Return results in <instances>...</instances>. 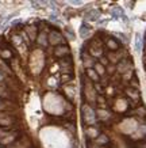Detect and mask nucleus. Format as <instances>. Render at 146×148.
Segmentation results:
<instances>
[{
	"label": "nucleus",
	"instance_id": "obj_21",
	"mask_svg": "<svg viewBox=\"0 0 146 148\" xmlns=\"http://www.w3.org/2000/svg\"><path fill=\"white\" fill-rule=\"evenodd\" d=\"M49 21L52 23H56L57 26H64V22H62L61 18L58 16V14H52V15L49 16Z\"/></svg>",
	"mask_w": 146,
	"mask_h": 148
},
{
	"label": "nucleus",
	"instance_id": "obj_11",
	"mask_svg": "<svg viewBox=\"0 0 146 148\" xmlns=\"http://www.w3.org/2000/svg\"><path fill=\"white\" fill-rule=\"evenodd\" d=\"M79 34L81 38H88L91 34H92V30H91V26H89L88 23H83L81 26H80V30H79Z\"/></svg>",
	"mask_w": 146,
	"mask_h": 148
},
{
	"label": "nucleus",
	"instance_id": "obj_36",
	"mask_svg": "<svg viewBox=\"0 0 146 148\" xmlns=\"http://www.w3.org/2000/svg\"><path fill=\"white\" fill-rule=\"evenodd\" d=\"M130 86H133V87H135V90H139V84H138V82L135 80V79H134L133 82H131V83H130Z\"/></svg>",
	"mask_w": 146,
	"mask_h": 148
},
{
	"label": "nucleus",
	"instance_id": "obj_10",
	"mask_svg": "<svg viewBox=\"0 0 146 148\" xmlns=\"http://www.w3.org/2000/svg\"><path fill=\"white\" fill-rule=\"evenodd\" d=\"M24 33H26L27 36L30 37L31 41H35L37 40V36H38V29H37V26L27 25V26L24 27Z\"/></svg>",
	"mask_w": 146,
	"mask_h": 148
},
{
	"label": "nucleus",
	"instance_id": "obj_5",
	"mask_svg": "<svg viewBox=\"0 0 146 148\" xmlns=\"http://www.w3.org/2000/svg\"><path fill=\"white\" fill-rule=\"evenodd\" d=\"M71 54V49L68 45H60L54 48V56L60 58H64L65 56H69Z\"/></svg>",
	"mask_w": 146,
	"mask_h": 148
},
{
	"label": "nucleus",
	"instance_id": "obj_25",
	"mask_svg": "<svg viewBox=\"0 0 146 148\" xmlns=\"http://www.w3.org/2000/svg\"><path fill=\"white\" fill-rule=\"evenodd\" d=\"M0 57L4 58V60H8V58L12 57V53H11V50H8V49H1L0 50Z\"/></svg>",
	"mask_w": 146,
	"mask_h": 148
},
{
	"label": "nucleus",
	"instance_id": "obj_2",
	"mask_svg": "<svg viewBox=\"0 0 146 148\" xmlns=\"http://www.w3.org/2000/svg\"><path fill=\"white\" fill-rule=\"evenodd\" d=\"M48 41H49V45H53V46H60V45H65V37L62 36L60 32H56V30H52L49 32L48 34Z\"/></svg>",
	"mask_w": 146,
	"mask_h": 148
},
{
	"label": "nucleus",
	"instance_id": "obj_3",
	"mask_svg": "<svg viewBox=\"0 0 146 148\" xmlns=\"http://www.w3.org/2000/svg\"><path fill=\"white\" fill-rule=\"evenodd\" d=\"M100 16H102L100 11H97V10H89L88 12H85V15H84V21H85V23L97 22V21L100 19Z\"/></svg>",
	"mask_w": 146,
	"mask_h": 148
},
{
	"label": "nucleus",
	"instance_id": "obj_28",
	"mask_svg": "<svg viewBox=\"0 0 146 148\" xmlns=\"http://www.w3.org/2000/svg\"><path fill=\"white\" fill-rule=\"evenodd\" d=\"M10 133H11L10 128H0V140L4 139L5 136H8Z\"/></svg>",
	"mask_w": 146,
	"mask_h": 148
},
{
	"label": "nucleus",
	"instance_id": "obj_15",
	"mask_svg": "<svg viewBox=\"0 0 146 148\" xmlns=\"http://www.w3.org/2000/svg\"><path fill=\"white\" fill-rule=\"evenodd\" d=\"M89 56H92L93 58L95 57H97V58L103 57L102 46H91V49H89Z\"/></svg>",
	"mask_w": 146,
	"mask_h": 148
},
{
	"label": "nucleus",
	"instance_id": "obj_26",
	"mask_svg": "<svg viewBox=\"0 0 146 148\" xmlns=\"http://www.w3.org/2000/svg\"><path fill=\"white\" fill-rule=\"evenodd\" d=\"M12 42H14V44H15V46H18V48H20V46H23L22 36H14V37H12Z\"/></svg>",
	"mask_w": 146,
	"mask_h": 148
},
{
	"label": "nucleus",
	"instance_id": "obj_40",
	"mask_svg": "<svg viewBox=\"0 0 146 148\" xmlns=\"http://www.w3.org/2000/svg\"><path fill=\"white\" fill-rule=\"evenodd\" d=\"M145 71H146V67H145Z\"/></svg>",
	"mask_w": 146,
	"mask_h": 148
},
{
	"label": "nucleus",
	"instance_id": "obj_1",
	"mask_svg": "<svg viewBox=\"0 0 146 148\" xmlns=\"http://www.w3.org/2000/svg\"><path fill=\"white\" fill-rule=\"evenodd\" d=\"M81 112H83V120H84V122H87L91 126H93L96 124V112L92 109L91 105L84 103L81 106Z\"/></svg>",
	"mask_w": 146,
	"mask_h": 148
},
{
	"label": "nucleus",
	"instance_id": "obj_20",
	"mask_svg": "<svg viewBox=\"0 0 146 148\" xmlns=\"http://www.w3.org/2000/svg\"><path fill=\"white\" fill-rule=\"evenodd\" d=\"M93 69H95V72H96L99 76L106 75V67H103L100 63H95V65H93Z\"/></svg>",
	"mask_w": 146,
	"mask_h": 148
},
{
	"label": "nucleus",
	"instance_id": "obj_14",
	"mask_svg": "<svg viewBox=\"0 0 146 148\" xmlns=\"http://www.w3.org/2000/svg\"><path fill=\"white\" fill-rule=\"evenodd\" d=\"M37 42L39 46H48L49 45V41H48V34L46 32H41L38 36H37Z\"/></svg>",
	"mask_w": 146,
	"mask_h": 148
},
{
	"label": "nucleus",
	"instance_id": "obj_12",
	"mask_svg": "<svg viewBox=\"0 0 146 148\" xmlns=\"http://www.w3.org/2000/svg\"><path fill=\"white\" fill-rule=\"evenodd\" d=\"M83 64H84V67L87 68V69H89V68H93L95 60H93L92 56H89V54H87L85 52H83Z\"/></svg>",
	"mask_w": 146,
	"mask_h": 148
},
{
	"label": "nucleus",
	"instance_id": "obj_23",
	"mask_svg": "<svg viewBox=\"0 0 146 148\" xmlns=\"http://www.w3.org/2000/svg\"><path fill=\"white\" fill-rule=\"evenodd\" d=\"M64 37H65V40H68V41H75V40H76V34L72 32L69 27H67V29H65Z\"/></svg>",
	"mask_w": 146,
	"mask_h": 148
},
{
	"label": "nucleus",
	"instance_id": "obj_35",
	"mask_svg": "<svg viewBox=\"0 0 146 148\" xmlns=\"http://www.w3.org/2000/svg\"><path fill=\"white\" fill-rule=\"evenodd\" d=\"M131 76H133V69L131 71H127L126 73H123V77H124V80H131Z\"/></svg>",
	"mask_w": 146,
	"mask_h": 148
},
{
	"label": "nucleus",
	"instance_id": "obj_8",
	"mask_svg": "<svg viewBox=\"0 0 146 148\" xmlns=\"http://www.w3.org/2000/svg\"><path fill=\"white\" fill-rule=\"evenodd\" d=\"M131 69H133V64L130 63L127 58L119 61V65L116 67V71H119L120 73H126L127 71H131Z\"/></svg>",
	"mask_w": 146,
	"mask_h": 148
},
{
	"label": "nucleus",
	"instance_id": "obj_27",
	"mask_svg": "<svg viewBox=\"0 0 146 148\" xmlns=\"http://www.w3.org/2000/svg\"><path fill=\"white\" fill-rule=\"evenodd\" d=\"M133 114H135V116H141V117H146V109L143 108V106H142V108H138L133 112Z\"/></svg>",
	"mask_w": 146,
	"mask_h": 148
},
{
	"label": "nucleus",
	"instance_id": "obj_16",
	"mask_svg": "<svg viewBox=\"0 0 146 148\" xmlns=\"http://www.w3.org/2000/svg\"><path fill=\"white\" fill-rule=\"evenodd\" d=\"M87 79H89L91 82H93V83H99V80H100V76L97 75L96 72H95V69L93 68H89V69H87Z\"/></svg>",
	"mask_w": 146,
	"mask_h": 148
},
{
	"label": "nucleus",
	"instance_id": "obj_9",
	"mask_svg": "<svg viewBox=\"0 0 146 148\" xmlns=\"http://www.w3.org/2000/svg\"><path fill=\"white\" fill-rule=\"evenodd\" d=\"M58 64H60V67L62 68V71L68 72V73H71V72H72V60H71L69 57L60 58Z\"/></svg>",
	"mask_w": 146,
	"mask_h": 148
},
{
	"label": "nucleus",
	"instance_id": "obj_39",
	"mask_svg": "<svg viewBox=\"0 0 146 148\" xmlns=\"http://www.w3.org/2000/svg\"><path fill=\"white\" fill-rule=\"evenodd\" d=\"M145 64H146V57H145Z\"/></svg>",
	"mask_w": 146,
	"mask_h": 148
},
{
	"label": "nucleus",
	"instance_id": "obj_30",
	"mask_svg": "<svg viewBox=\"0 0 146 148\" xmlns=\"http://www.w3.org/2000/svg\"><path fill=\"white\" fill-rule=\"evenodd\" d=\"M10 94L4 86H0V98H8Z\"/></svg>",
	"mask_w": 146,
	"mask_h": 148
},
{
	"label": "nucleus",
	"instance_id": "obj_41",
	"mask_svg": "<svg viewBox=\"0 0 146 148\" xmlns=\"http://www.w3.org/2000/svg\"><path fill=\"white\" fill-rule=\"evenodd\" d=\"M145 50H146V49H145Z\"/></svg>",
	"mask_w": 146,
	"mask_h": 148
},
{
	"label": "nucleus",
	"instance_id": "obj_18",
	"mask_svg": "<svg viewBox=\"0 0 146 148\" xmlns=\"http://www.w3.org/2000/svg\"><path fill=\"white\" fill-rule=\"evenodd\" d=\"M85 133H87V136H88L89 139H96L97 136H99V130L95 126H89V128L85 129Z\"/></svg>",
	"mask_w": 146,
	"mask_h": 148
},
{
	"label": "nucleus",
	"instance_id": "obj_19",
	"mask_svg": "<svg viewBox=\"0 0 146 148\" xmlns=\"http://www.w3.org/2000/svg\"><path fill=\"white\" fill-rule=\"evenodd\" d=\"M134 49H135V52H141V50H142V36H141V34H135Z\"/></svg>",
	"mask_w": 146,
	"mask_h": 148
},
{
	"label": "nucleus",
	"instance_id": "obj_6",
	"mask_svg": "<svg viewBox=\"0 0 146 148\" xmlns=\"http://www.w3.org/2000/svg\"><path fill=\"white\" fill-rule=\"evenodd\" d=\"M107 58H108V63L115 65V64H118L123 58V52H108L107 53Z\"/></svg>",
	"mask_w": 146,
	"mask_h": 148
},
{
	"label": "nucleus",
	"instance_id": "obj_24",
	"mask_svg": "<svg viewBox=\"0 0 146 148\" xmlns=\"http://www.w3.org/2000/svg\"><path fill=\"white\" fill-rule=\"evenodd\" d=\"M126 95L130 97V98H133L134 101H138V98H139V97H138V91L134 90V88H127V90H126Z\"/></svg>",
	"mask_w": 146,
	"mask_h": 148
},
{
	"label": "nucleus",
	"instance_id": "obj_29",
	"mask_svg": "<svg viewBox=\"0 0 146 148\" xmlns=\"http://www.w3.org/2000/svg\"><path fill=\"white\" fill-rule=\"evenodd\" d=\"M96 116L99 117V118H102V120H106V118H108V112H106V110H97Z\"/></svg>",
	"mask_w": 146,
	"mask_h": 148
},
{
	"label": "nucleus",
	"instance_id": "obj_38",
	"mask_svg": "<svg viewBox=\"0 0 146 148\" xmlns=\"http://www.w3.org/2000/svg\"><path fill=\"white\" fill-rule=\"evenodd\" d=\"M3 77H4V76H3V73H1V72H0V82L3 80Z\"/></svg>",
	"mask_w": 146,
	"mask_h": 148
},
{
	"label": "nucleus",
	"instance_id": "obj_31",
	"mask_svg": "<svg viewBox=\"0 0 146 148\" xmlns=\"http://www.w3.org/2000/svg\"><path fill=\"white\" fill-rule=\"evenodd\" d=\"M115 71H116V67H115V65H112V64H108V65H107L106 72H108V73H114Z\"/></svg>",
	"mask_w": 146,
	"mask_h": 148
},
{
	"label": "nucleus",
	"instance_id": "obj_17",
	"mask_svg": "<svg viewBox=\"0 0 146 148\" xmlns=\"http://www.w3.org/2000/svg\"><path fill=\"white\" fill-rule=\"evenodd\" d=\"M110 12H111V15H114V16H116V18H124L123 10L120 8L119 5H114V7L110 10Z\"/></svg>",
	"mask_w": 146,
	"mask_h": 148
},
{
	"label": "nucleus",
	"instance_id": "obj_37",
	"mask_svg": "<svg viewBox=\"0 0 146 148\" xmlns=\"http://www.w3.org/2000/svg\"><path fill=\"white\" fill-rule=\"evenodd\" d=\"M68 3H71L72 5H83L84 4V1H68Z\"/></svg>",
	"mask_w": 146,
	"mask_h": 148
},
{
	"label": "nucleus",
	"instance_id": "obj_4",
	"mask_svg": "<svg viewBox=\"0 0 146 148\" xmlns=\"http://www.w3.org/2000/svg\"><path fill=\"white\" fill-rule=\"evenodd\" d=\"M14 117H11L10 114L4 112H0V126L1 128H10L14 124Z\"/></svg>",
	"mask_w": 146,
	"mask_h": 148
},
{
	"label": "nucleus",
	"instance_id": "obj_33",
	"mask_svg": "<svg viewBox=\"0 0 146 148\" xmlns=\"http://www.w3.org/2000/svg\"><path fill=\"white\" fill-rule=\"evenodd\" d=\"M99 60H100L99 63L102 64L103 67H107V65L110 64V63H108V58H107V57H104V56H103V57H100V58H99Z\"/></svg>",
	"mask_w": 146,
	"mask_h": 148
},
{
	"label": "nucleus",
	"instance_id": "obj_13",
	"mask_svg": "<svg viewBox=\"0 0 146 148\" xmlns=\"http://www.w3.org/2000/svg\"><path fill=\"white\" fill-rule=\"evenodd\" d=\"M106 44H107V46H108L110 52H116V50L120 48V42H118L115 38H108V40L106 41Z\"/></svg>",
	"mask_w": 146,
	"mask_h": 148
},
{
	"label": "nucleus",
	"instance_id": "obj_34",
	"mask_svg": "<svg viewBox=\"0 0 146 148\" xmlns=\"http://www.w3.org/2000/svg\"><path fill=\"white\" fill-rule=\"evenodd\" d=\"M115 37H116V38H120L124 44H127V38H126V36H124V34H122V33H116Z\"/></svg>",
	"mask_w": 146,
	"mask_h": 148
},
{
	"label": "nucleus",
	"instance_id": "obj_32",
	"mask_svg": "<svg viewBox=\"0 0 146 148\" xmlns=\"http://www.w3.org/2000/svg\"><path fill=\"white\" fill-rule=\"evenodd\" d=\"M93 88H95V91H97L99 94H103V87H102V84H100V83H95Z\"/></svg>",
	"mask_w": 146,
	"mask_h": 148
},
{
	"label": "nucleus",
	"instance_id": "obj_22",
	"mask_svg": "<svg viewBox=\"0 0 146 148\" xmlns=\"http://www.w3.org/2000/svg\"><path fill=\"white\" fill-rule=\"evenodd\" d=\"M108 143V136L104 135V133H100V135L96 137V144L97 145H104V144Z\"/></svg>",
	"mask_w": 146,
	"mask_h": 148
},
{
	"label": "nucleus",
	"instance_id": "obj_7",
	"mask_svg": "<svg viewBox=\"0 0 146 148\" xmlns=\"http://www.w3.org/2000/svg\"><path fill=\"white\" fill-rule=\"evenodd\" d=\"M18 136H19V132H11L8 136H5L4 139L0 140V145L7 147V145H10V144H12L15 140L18 139Z\"/></svg>",
	"mask_w": 146,
	"mask_h": 148
}]
</instances>
